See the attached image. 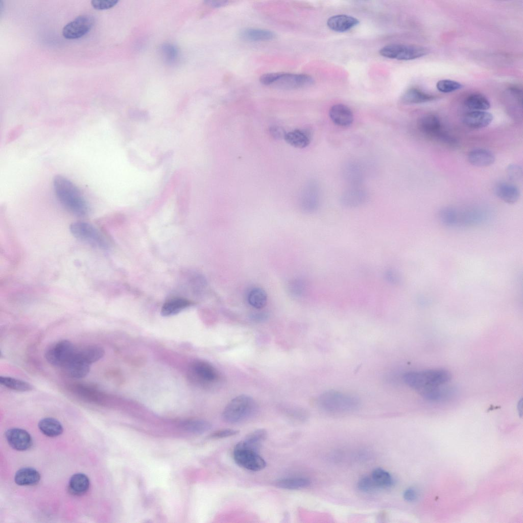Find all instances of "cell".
<instances>
[{
  "mask_svg": "<svg viewBox=\"0 0 523 523\" xmlns=\"http://www.w3.org/2000/svg\"><path fill=\"white\" fill-rule=\"evenodd\" d=\"M55 195L60 203L69 212L79 217L87 216L89 205L78 187L62 175H57L53 181Z\"/></svg>",
  "mask_w": 523,
  "mask_h": 523,
  "instance_id": "obj_1",
  "label": "cell"
},
{
  "mask_svg": "<svg viewBox=\"0 0 523 523\" xmlns=\"http://www.w3.org/2000/svg\"><path fill=\"white\" fill-rule=\"evenodd\" d=\"M451 377L448 371L436 369L409 371L403 375V379L408 386L418 392L427 388L445 385Z\"/></svg>",
  "mask_w": 523,
  "mask_h": 523,
  "instance_id": "obj_2",
  "label": "cell"
},
{
  "mask_svg": "<svg viewBox=\"0 0 523 523\" xmlns=\"http://www.w3.org/2000/svg\"><path fill=\"white\" fill-rule=\"evenodd\" d=\"M318 403L323 410L332 413L353 411L360 405L359 398L352 395L336 390H328L321 394Z\"/></svg>",
  "mask_w": 523,
  "mask_h": 523,
  "instance_id": "obj_3",
  "label": "cell"
},
{
  "mask_svg": "<svg viewBox=\"0 0 523 523\" xmlns=\"http://www.w3.org/2000/svg\"><path fill=\"white\" fill-rule=\"evenodd\" d=\"M260 82L266 86H274L284 89L304 88L313 85L314 80L311 76L303 74L270 73L263 75Z\"/></svg>",
  "mask_w": 523,
  "mask_h": 523,
  "instance_id": "obj_4",
  "label": "cell"
},
{
  "mask_svg": "<svg viewBox=\"0 0 523 523\" xmlns=\"http://www.w3.org/2000/svg\"><path fill=\"white\" fill-rule=\"evenodd\" d=\"M256 407L251 397L240 395L228 403L223 410L222 418L226 422L238 423L251 417L256 411Z\"/></svg>",
  "mask_w": 523,
  "mask_h": 523,
  "instance_id": "obj_5",
  "label": "cell"
},
{
  "mask_svg": "<svg viewBox=\"0 0 523 523\" xmlns=\"http://www.w3.org/2000/svg\"><path fill=\"white\" fill-rule=\"evenodd\" d=\"M419 131L426 136L448 146L457 145V140L443 128L439 118L432 114L421 117L418 121Z\"/></svg>",
  "mask_w": 523,
  "mask_h": 523,
  "instance_id": "obj_6",
  "label": "cell"
},
{
  "mask_svg": "<svg viewBox=\"0 0 523 523\" xmlns=\"http://www.w3.org/2000/svg\"><path fill=\"white\" fill-rule=\"evenodd\" d=\"M379 54L383 57L399 60H411L428 54L427 50L421 46L411 44H392L381 49Z\"/></svg>",
  "mask_w": 523,
  "mask_h": 523,
  "instance_id": "obj_7",
  "label": "cell"
},
{
  "mask_svg": "<svg viewBox=\"0 0 523 523\" xmlns=\"http://www.w3.org/2000/svg\"><path fill=\"white\" fill-rule=\"evenodd\" d=\"M69 229L73 235L80 241L102 249H106L108 246L101 232L89 223L82 221L73 222L70 224Z\"/></svg>",
  "mask_w": 523,
  "mask_h": 523,
  "instance_id": "obj_8",
  "label": "cell"
},
{
  "mask_svg": "<svg viewBox=\"0 0 523 523\" xmlns=\"http://www.w3.org/2000/svg\"><path fill=\"white\" fill-rule=\"evenodd\" d=\"M233 459L240 466L249 470L257 471L266 466V462L258 451L246 447L239 442L234 447Z\"/></svg>",
  "mask_w": 523,
  "mask_h": 523,
  "instance_id": "obj_9",
  "label": "cell"
},
{
  "mask_svg": "<svg viewBox=\"0 0 523 523\" xmlns=\"http://www.w3.org/2000/svg\"><path fill=\"white\" fill-rule=\"evenodd\" d=\"M76 349L70 341L62 340L49 347L45 358L52 365L63 366L73 357Z\"/></svg>",
  "mask_w": 523,
  "mask_h": 523,
  "instance_id": "obj_10",
  "label": "cell"
},
{
  "mask_svg": "<svg viewBox=\"0 0 523 523\" xmlns=\"http://www.w3.org/2000/svg\"><path fill=\"white\" fill-rule=\"evenodd\" d=\"M440 218L446 225L457 226L478 224L483 221L484 217L473 211L462 212L448 208L442 211Z\"/></svg>",
  "mask_w": 523,
  "mask_h": 523,
  "instance_id": "obj_11",
  "label": "cell"
},
{
  "mask_svg": "<svg viewBox=\"0 0 523 523\" xmlns=\"http://www.w3.org/2000/svg\"><path fill=\"white\" fill-rule=\"evenodd\" d=\"M94 17L90 15H82L67 23L63 28L62 35L66 39H74L86 34L92 28Z\"/></svg>",
  "mask_w": 523,
  "mask_h": 523,
  "instance_id": "obj_12",
  "label": "cell"
},
{
  "mask_svg": "<svg viewBox=\"0 0 523 523\" xmlns=\"http://www.w3.org/2000/svg\"><path fill=\"white\" fill-rule=\"evenodd\" d=\"M5 436L9 445L17 450L24 451L32 446V439L31 435L27 431L22 429H10L6 431Z\"/></svg>",
  "mask_w": 523,
  "mask_h": 523,
  "instance_id": "obj_13",
  "label": "cell"
},
{
  "mask_svg": "<svg viewBox=\"0 0 523 523\" xmlns=\"http://www.w3.org/2000/svg\"><path fill=\"white\" fill-rule=\"evenodd\" d=\"M329 116L335 125L340 127H349L353 121V115L351 109L342 104L333 105L329 109Z\"/></svg>",
  "mask_w": 523,
  "mask_h": 523,
  "instance_id": "obj_14",
  "label": "cell"
},
{
  "mask_svg": "<svg viewBox=\"0 0 523 523\" xmlns=\"http://www.w3.org/2000/svg\"><path fill=\"white\" fill-rule=\"evenodd\" d=\"M493 120L491 113L485 111H472L463 117V124L468 128L481 129L488 126Z\"/></svg>",
  "mask_w": 523,
  "mask_h": 523,
  "instance_id": "obj_15",
  "label": "cell"
},
{
  "mask_svg": "<svg viewBox=\"0 0 523 523\" xmlns=\"http://www.w3.org/2000/svg\"><path fill=\"white\" fill-rule=\"evenodd\" d=\"M445 385L427 388L418 393L424 399L430 401L445 400L452 397L455 393L453 388L445 386Z\"/></svg>",
  "mask_w": 523,
  "mask_h": 523,
  "instance_id": "obj_16",
  "label": "cell"
},
{
  "mask_svg": "<svg viewBox=\"0 0 523 523\" xmlns=\"http://www.w3.org/2000/svg\"><path fill=\"white\" fill-rule=\"evenodd\" d=\"M359 20L351 16L340 14L329 17L327 25L331 30L338 32L347 31L358 25Z\"/></svg>",
  "mask_w": 523,
  "mask_h": 523,
  "instance_id": "obj_17",
  "label": "cell"
},
{
  "mask_svg": "<svg viewBox=\"0 0 523 523\" xmlns=\"http://www.w3.org/2000/svg\"><path fill=\"white\" fill-rule=\"evenodd\" d=\"M62 367L69 376L76 378L85 377L90 370V364L79 358L75 353L73 357Z\"/></svg>",
  "mask_w": 523,
  "mask_h": 523,
  "instance_id": "obj_18",
  "label": "cell"
},
{
  "mask_svg": "<svg viewBox=\"0 0 523 523\" xmlns=\"http://www.w3.org/2000/svg\"><path fill=\"white\" fill-rule=\"evenodd\" d=\"M468 161L472 165L485 167L492 164L495 161V156L490 151L485 149H475L468 154Z\"/></svg>",
  "mask_w": 523,
  "mask_h": 523,
  "instance_id": "obj_19",
  "label": "cell"
},
{
  "mask_svg": "<svg viewBox=\"0 0 523 523\" xmlns=\"http://www.w3.org/2000/svg\"><path fill=\"white\" fill-rule=\"evenodd\" d=\"M240 37L249 41H264L273 39L276 37L274 32L258 28H245L239 32Z\"/></svg>",
  "mask_w": 523,
  "mask_h": 523,
  "instance_id": "obj_20",
  "label": "cell"
},
{
  "mask_svg": "<svg viewBox=\"0 0 523 523\" xmlns=\"http://www.w3.org/2000/svg\"><path fill=\"white\" fill-rule=\"evenodd\" d=\"M495 192L498 198L509 204L517 202L520 196L519 189L516 186L506 182L497 184Z\"/></svg>",
  "mask_w": 523,
  "mask_h": 523,
  "instance_id": "obj_21",
  "label": "cell"
},
{
  "mask_svg": "<svg viewBox=\"0 0 523 523\" xmlns=\"http://www.w3.org/2000/svg\"><path fill=\"white\" fill-rule=\"evenodd\" d=\"M192 370L196 376L206 382L216 381L219 375L216 369L209 363L203 361H197L192 366Z\"/></svg>",
  "mask_w": 523,
  "mask_h": 523,
  "instance_id": "obj_22",
  "label": "cell"
},
{
  "mask_svg": "<svg viewBox=\"0 0 523 523\" xmlns=\"http://www.w3.org/2000/svg\"><path fill=\"white\" fill-rule=\"evenodd\" d=\"M40 476L38 471L32 467H23L15 473L14 481L20 486H32L38 483Z\"/></svg>",
  "mask_w": 523,
  "mask_h": 523,
  "instance_id": "obj_23",
  "label": "cell"
},
{
  "mask_svg": "<svg viewBox=\"0 0 523 523\" xmlns=\"http://www.w3.org/2000/svg\"><path fill=\"white\" fill-rule=\"evenodd\" d=\"M75 354L82 361L90 365L102 358L105 351L100 346L89 345L80 349L77 348Z\"/></svg>",
  "mask_w": 523,
  "mask_h": 523,
  "instance_id": "obj_24",
  "label": "cell"
},
{
  "mask_svg": "<svg viewBox=\"0 0 523 523\" xmlns=\"http://www.w3.org/2000/svg\"><path fill=\"white\" fill-rule=\"evenodd\" d=\"M89 483V480L86 475L82 473H75L69 481L68 490L74 495H81L87 491Z\"/></svg>",
  "mask_w": 523,
  "mask_h": 523,
  "instance_id": "obj_25",
  "label": "cell"
},
{
  "mask_svg": "<svg viewBox=\"0 0 523 523\" xmlns=\"http://www.w3.org/2000/svg\"><path fill=\"white\" fill-rule=\"evenodd\" d=\"M435 99H436L435 96L426 93L416 88L408 89L401 98L402 102L407 104L424 103L432 101Z\"/></svg>",
  "mask_w": 523,
  "mask_h": 523,
  "instance_id": "obj_26",
  "label": "cell"
},
{
  "mask_svg": "<svg viewBox=\"0 0 523 523\" xmlns=\"http://www.w3.org/2000/svg\"><path fill=\"white\" fill-rule=\"evenodd\" d=\"M301 203L302 209L307 212H313L317 208L319 197L316 185H309L305 189Z\"/></svg>",
  "mask_w": 523,
  "mask_h": 523,
  "instance_id": "obj_27",
  "label": "cell"
},
{
  "mask_svg": "<svg viewBox=\"0 0 523 523\" xmlns=\"http://www.w3.org/2000/svg\"><path fill=\"white\" fill-rule=\"evenodd\" d=\"M191 305V302L183 298H174L166 301L162 305L161 314L163 316L176 315Z\"/></svg>",
  "mask_w": 523,
  "mask_h": 523,
  "instance_id": "obj_28",
  "label": "cell"
},
{
  "mask_svg": "<svg viewBox=\"0 0 523 523\" xmlns=\"http://www.w3.org/2000/svg\"><path fill=\"white\" fill-rule=\"evenodd\" d=\"M40 431L45 436L54 437L61 435L63 432V426L57 419L47 417L42 419L38 423Z\"/></svg>",
  "mask_w": 523,
  "mask_h": 523,
  "instance_id": "obj_29",
  "label": "cell"
},
{
  "mask_svg": "<svg viewBox=\"0 0 523 523\" xmlns=\"http://www.w3.org/2000/svg\"><path fill=\"white\" fill-rule=\"evenodd\" d=\"M284 139L289 144L298 148H304L310 142V138L307 133L300 129L286 133Z\"/></svg>",
  "mask_w": 523,
  "mask_h": 523,
  "instance_id": "obj_30",
  "label": "cell"
},
{
  "mask_svg": "<svg viewBox=\"0 0 523 523\" xmlns=\"http://www.w3.org/2000/svg\"><path fill=\"white\" fill-rule=\"evenodd\" d=\"M267 436V433L265 430L258 429L249 434L240 443L246 447L258 451Z\"/></svg>",
  "mask_w": 523,
  "mask_h": 523,
  "instance_id": "obj_31",
  "label": "cell"
},
{
  "mask_svg": "<svg viewBox=\"0 0 523 523\" xmlns=\"http://www.w3.org/2000/svg\"><path fill=\"white\" fill-rule=\"evenodd\" d=\"M465 105L473 111H485L490 107L488 99L483 94L478 93H472L466 97L464 101Z\"/></svg>",
  "mask_w": 523,
  "mask_h": 523,
  "instance_id": "obj_32",
  "label": "cell"
},
{
  "mask_svg": "<svg viewBox=\"0 0 523 523\" xmlns=\"http://www.w3.org/2000/svg\"><path fill=\"white\" fill-rule=\"evenodd\" d=\"M370 476L379 489L390 488L393 485V478L389 472L383 468L374 469Z\"/></svg>",
  "mask_w": 523,
  "mask_h": 523,
  "instance_id": "obj_33",
  "label": "cell"
},
{
  "mask_svg": "<svg viewBox=\"0 0 523 523\" xmlns=\"http://www.w3.org/2000/svg\"><path fill=\"white\" fill-rule=\"evenodd\" d=\"M310 483V481L305 478L294 477L280 479L276 482V485L282 489L294 490L305 488Z\"/></svg>",
  "mask_w": 523,
  "mask_h": 523,
  "instance_id": "obj_34",
  "label": "cell"
},
{
  "mask_svg": "<svg viewBox=\"0 0 523 523\" xmlns=\"http://www.w3.org/2000/svg\"><path fill=\"white\" fill-rule=\"evenodd\" d=\"M248 302L252 307L262 308L266 304L267 296L266 292L260 288H252L247 296Z\"/></svg>",
  "mask_w": 523,
  "mask_h": 523,
  "instance_id": "obj_35",
  "label": "cell"
},
{
  "mask_svg": "<svg viewBox=\"0 0 523 523\" xmlns=\"http://www.w3.org/2000/svg\"><path fill=\"white\" fill-rule=\"evenodd\" d=\"M0 383L9 389L20 392L31 391L33 388L29 383L10 376H1Z\"/></svg>",
  "mask_w": 523,
  "mask_h": 523,
  "instance_id": "obj_36",
  "label": "cell"
},
{
  "mask_svg": "<svg viewBox=\"0 0 523 523\" xmlns=\"http://www.w3.org/2000/svg\"><path fill=\"white\" fill-rule=\"evenodd\" d=\"M182 426L185 430L195 434H203L211 427L209 422L199 419L185 421L182 423Z\"/></svg>",
  "mask_w": 523,
  "mask_h": 523,
  "instance_id": "obj_37",
  "label": "cell"
},
{
  "mask_svg": "<svg viewBox=\"0 0 523 523\" xmlns=\"http://www.w3.org/2000/svg\"><path fill=\"white\" fill-rule=\"evenodd\" d=\"M360 190L352 189L346 194L342 198L343 204L348 207H355L363 204L366 196H364V194Z\"/></svg>",
  "mask_w": 523,
  "mask_h": 523,
  "instance_id": "obj_38",
  "label": "cell"
},
{
  "mask_svg": "<svg viewBox=\"0 0 523 523\" xmlns=\"http://www.w3.org/2000/svg\"><path fill=\"white\" fill-rule=\"evenodd\" d=\"M463 87L460 83L449 79L439 80L436 83V88L443 93L451 92L461 89Z\"/></svg>",
  "mask_w": 523,
  "mask_h": 523,
  "instance_id": "obj_39",
  "label": "cell"
},
{
  "mask_svg": "<svg viewBox=\"0 0 523 523\" xmlns=\"http://www.w3.org/2000/svg\"><path fill=\"white\" fill-rule=\"evenodd\" d=\"M357 486L360 490L364 492H372L379 489L371 476L362 477L358 482Z\"/></svg>",
  "mask_w": 523,
  "mask_h": 523,
  "instance_id": "obj_40",
  "label": "cell"
},
{
  "mask_svg": "<svg viewBox=\"0 0 523 523\" xmlns=\"http://www.w3.org/2000/svg\"><path fill=\"white\" fill-rule=\"evenodd\" d=\"M305 289V283L301 279H294L289 285L290 293L295 297L301 296L304 293Z\"/></svg>",
  "mask_w": 523,
  "mask_h": 523,
  "instance_id": "obj_41",
  "label": "cell"
},
{
  "mask_svg": "<svg viewBox=\"0 0 523 523\" xmlns=\"http://www.w3.org/2000/svg\"><path fill=\"white\" fill-rule=\"evenodd\" d=\"M161 53L165 60L170 63L174 61L178 56V50L173 45L165 44L161 47Z\"/></svg>",
  "mask_w": 523,
  "mask_h": 523,
  "instance_id": "obj_42",
  "label": "cell"
},
{
  "mask_svg": "<svg viewBox=\"0 0 523 523\" xmlns=\"http://www.w3.org/2000/svg\"><path fill=\"white\" fill-rule=\"evenodd\" d=\"M118 0H92L91 5L95 9L106 10L115 6Z\"/></svg>",
  "mask_w": 523,
  "mask_h": 523,
  "instance_id": "obj_43",
  "label": "cell"
},
{
  "mask_svg": "<svg viewBox=\"0 0 523 523\" xmlns=\"http://www.w3.org/2000/svg\"><path fill=\"white\" fill-rule=\"evenodd\" d=\"M384 277L388 282L393 285L398 284L401 281L398 273L393 269L386 270L384 273Z\"/></svg>",
  "mask_w": 523,
  "mask_h": 523,
  "instance_id": "obj_44",
  "label": "cell"
},
{
  "mask_svg": "<svg viewBox=\"0 0 523 523\" xmlns=\"http://www.w3.org/2000/svg\"><path fill=\"white\" fill-rule=\"evenodd\" d=\"M507 173L510 179L518 180L522 176V169L518 165L510 164L508 167Z\"/></svg>",
  "mask_w": 523,
  "mask_h": 523,
  "instance_id": "obj_45",
  "label": "cell"
},
{
  "mask_svg": "<svg viewBox=\"0 0 523 523\" xmlns=\"http://www.w3.org/2000/svg\"><path fill=\"white\" fill-rule=\"evenodd\" d=\"M239 433V431L227 429L219 430L213 433L210 437L212 438H222L234 436Z\"/></svg>",
  "mask_w": 523,
  "mask_h": 523,
  "instance_id": "obj_46",
  "label": "cell"
},
{
  "mask_svg": "<svg viewBox=\"0 0 523 523\" xmlns=\"http://www.w3.org/2000/svg\"><path fill=\"white\" fill-rule=\"evenodd\" d=\"M403 498L408 502H414L418 497V492L414 488H408L406 489L403 494Z\"/></svg>",
  "mask_w": 523,
  "mask_h": 523,
  "instance_id": "obj_47",
  "label": "cell"
},
{
  "mask_svg": "<svg viewBox=\"0 0 523 523\" xmlns=\"http://www.w3.org/2000/svg\"><path fill=\"white\" fill-rule=\"evenodd\" d=\"M270 132L273 137L276 138H284L286 133L282 128L278 126H273L270 128Z\"/></svg>",
  "mask_w": 523,
  "mask_h": 523,
  "instance_id": "obj_48",
  "label": "cell"
},
{
  "mask_svg": "<svg viewBox=\"0 0 523 523\" xmlns=\"http://www.w3.org/2000/svg\"><path fill=\"white\" fill-rule=\"evenodd\" d=\"M205 3L209 6L213 8H220L227 5L229 3L227 1H205Z\"/></svg>",
  "mask_w": 523,
  "mask_h": 523,
  "instance_id": "obj_49",
  "label": "cell"
}]
</instances>
